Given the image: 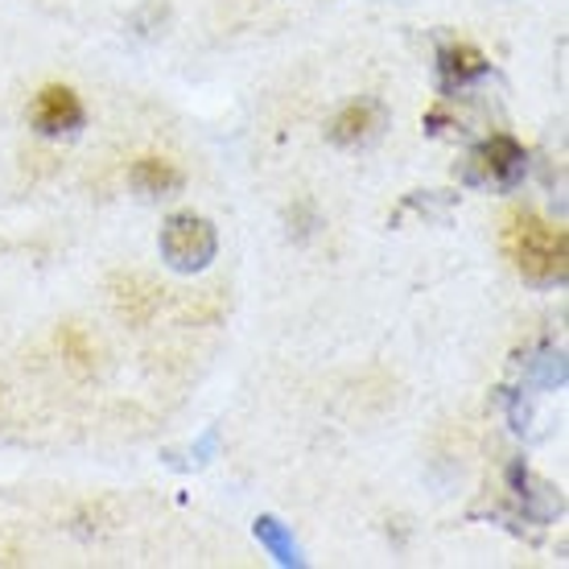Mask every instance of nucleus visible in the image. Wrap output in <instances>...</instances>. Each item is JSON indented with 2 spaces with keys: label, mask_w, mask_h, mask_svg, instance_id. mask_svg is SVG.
Wrapping results in <instances>:
<instances>
[{
  "label": "nucleus",
  "mask_w": 569,
  "mask_h": 569,
  "mask_svg": "<svg viewBox=\"0 0 569 569\" xmlns=\"http://www.w3.org/2000/svg\"><path fill=\"white\" fill-rule=\"evenodd\" d=\"M157 252L170 264L173 272L182 277H194L214 260L219 252V231L207 214L199 211H178L161 223V236H157Z\"/></svg>",
  "instance_id": "2"
},
{
  "label": "nucleus",
  "mask_w": 569,
  "mask_h": 569,
  "mask_svg": "<svg viewBox=\"0 0 569 569\" xmlns=\"http://www.w3.org/2000/svg\"><path fill=\"white\" fill-rule=\"evenodd\" d=\"M467 182L470 186H499V190H512L520 178L528 173V153L525 144L508 137V132H496L487 137L479 149H470L467 157Z\"/></svg>",
  "instance_id": "3"
},
{
  "label": "nucleus",
  "mask_w": 569,
  "mask_h": 569,
  "mask_svg": "<svg viewBox=\"0 0 569 569\" xmlns=\"http://www.w3.org/2000/svg\"><path fill=\"white\" fill-rule=\"evenodd\" d=\"M528 380L537 388H561L566 385V356L553 351V347H545L541 359L528 363Z\"/></svg>",
  "instance_id": "10"
},
{
  "label": "nucleus",
  "mask_w": 569,
  "mask_h": 569,
  "mask_svg": "<svg viewBox=\"0 0 569 569\" xmlns=\"http://www.w3.org/2000/svg\"><path fill=\"white\" fill-rule=\"evenodd\" d=\"M83 120H87L83 100L62 83L42 87L33 96V103H29V124L42 132V137H74V132L83 129Z\"/></svg>",
  "instance_id": "4"
},
{
  "label": "nucleus",
  "mask_w": 569,
  "mask_h": 569,
  "mask_svg": "<svg viewBox=\"0 0 569 569\" xmlns=\"http://www.w3.org/2000/svg\"><path fill=\"white\" fill-rule=\"evenodd\" d=\"M508 487H512V496L520 499V508H525L528 520H537V525H549L553 516H561V491H553L549 483H541L532 470L516 458L512 467H508Z\"/></svg>",
  "instance_id": "6"
},
{
  "label": "nucleus",
  "mask_w": 569,
  "mask_h": 569,
  "mask_svg": "<svg viewBox=\"0 0 569 569\" xmlns=\"http://www.w3.org/2000/svg\"><path fill=\"white\" fill-rule=\"evenodd\" d=\"M487 71H491V62H487V54H483V50H475V46H467V42L446 46V50L438 54L441 91H462V87L483 83Z\"/></svg>",
  "instance_id": "7"
},
{
  "label": "nucleus",
  "mask_w": 569,
  "mask_h": 569,
  "mask_svg": "<svg viewBox=\"0 0 569 569\" xmlns=\"http://www.w3.org/2000/svg\"><path fill=\"white\" fill-rule=\"evenodd\" d=\"M380 132H385V108L376 100H359V103H347V108L330 120L327 141L339 144V149H363V144H371Z\"/></svg>",
  "instance_id": "5"
},
{
  "label": "nucleus",
  "mask_w": 569,
  "mask_h": 569,
  "mask_svg": "<svg viewBox=\"0 0 569 569\" xmlns=\"http://www.w3.org/2000/svg\"><path fill=\"white\" fill-rule=\"evenodd\" d=\"M129 186L141 199H173L182 190V170L166 157H141V161H132Z\"/></svg>",
  "instance_id": "8"
},
{
  "label": "nucleus",
  "mask_w": 569,
  "mask_h": 569,
  "mask_svg": "<svg viewBox=\"0 0 569 569\" xmlns=\"http://www.w3.org/2000/svg\"><path fill=\"white\" fill-rule=\"evenodd\" d=\"M252 537L260 541V549L284 569H301L306 566V557H301V545L293 541V532L277 520V516H257L252 520Z\"/></svg>",
  "instance_id": "9"
},
{
  "label": "nucleus",
  "mask_w": 569,
  "mask_h": 569,
  "mask_svg": "<svg viewBox=\"0 0 569 569\" xmlns=\"http://www.w3.org/2000/svg\"><path fill=\"white\" fill-rule=\"evenodd\" d=\"M214 450H219V429H207V433L194 441V462H211Z\"/></svg>",
  "instance_id": "11"
},
{
  "label": "nucleus",
  "mask_w": 569,
  "mask_h": 569,
  "mask_svg": "<svg viewBox=\"0 0 569 569\" xmlns=\"http://www.w3.org/2000/svg\"><path fill=\"white\" fill-rule=\"evenodd\" d=\"M508 257L528 284H541V289L561 284L569 264L566 231L541 223L537 214H516L508 228Z\"/></svg>",
  "instance_id": "1"
}]
</instances>
